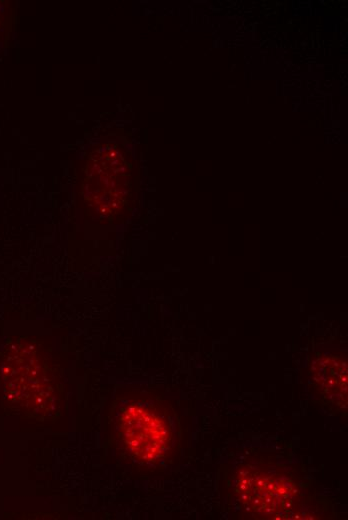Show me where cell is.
<instances>
[{
    "mask_svg": "<svg viewBox=\"0 0 348 520\" xmlns=\"http://www.w3.org/2000/svg\"><path fill=\"white\" fill-rule=\"evenodd\" d=\"M240 500L259 516L281 518L296 500V484L285 475L270 470L248 471L236 484Z\"/></svg>",
    "mask_w": 348,
    "mask_h": 520,
    "instance_id": "2",
    "label": "cell"
},
{
    "mask_svg": "<svg viewBox=\"0 0 348 520\" xmlns=\"http://www.w3.org/2000/svg\"><path fill=\"white\" fill-rule=\"evenodd\" d=\"M118 426L126 450L138 461L155 463L172 448L173 426L161 406L131 402L122 409Z\"/></svg>",
    "mask_w": 348,
    "mask_h": 520,
    "instance_id": "1",
    "label": "cell"
},
{
    "mask_svg": "<svg viewBox=\"0 0 348 520\" xmlns=\"http://www.w3.org/2000/svg\"><path fill=\"white\" fill-rule=\"evenodd\" d=\"M329 372H320V378L315 377L320 395L338 406L347 404V367L346 363L333 362L328 367Z\"/></svg>",
    "mask_w": 348,
    "mask_h": 520,
    "instance_id": "3",
    "label": "cell"
}]
</instances>
